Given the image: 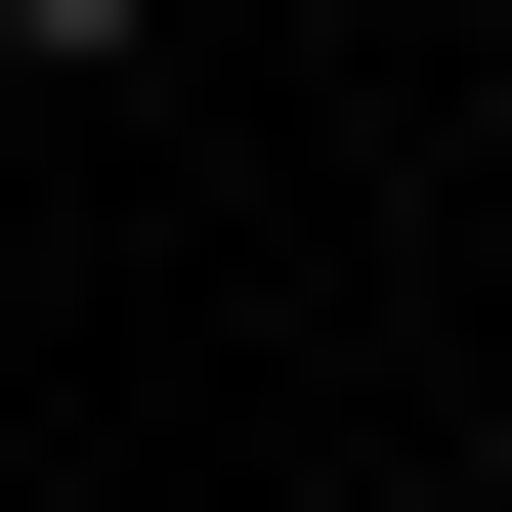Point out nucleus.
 <instances>
[{"label":"nucleus","instance_id":"1","mask_svg":"<svg viewBox=\"0 0 512 512\" xmlns=\"http://www.w3.org/2000/svg\"><path fill=\"white\" fill-rule=\"evenodd\" d=\"M0 43H171V0H0Z\"/></svg>","mask_w":512,"mask_h":512}]
</instances>
